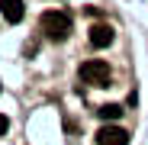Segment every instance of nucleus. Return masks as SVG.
Masks as SVG:
<instances>
[{"label":"nucleus","instance_id":"obj_1","mask_svg":"<svg viewBox=\"0 0 148 145\" xmlns=\"http://www.w3.org/2000/svg\"><path fill=\"white\" fill-rule=\"evenodd\" d=\"M77 74H81V81H84V84H90V87H110V81H113L110 65H106V61H100V58L84 61Z\"/></svg>","mask_w":148,"mask_h":145},{"label":"nucleus","instance_id":"obj_2","mask_svg":"<svg viewBox=\"0 0 148 145\" xmlns=\"http://www.w3.org/2000/svg\"><path fill=\"white\" fill-rule=\"evenodd\" d=\"M42 32L52 39V42L68 39V36H71V16H68V13H58V10L42 13Z\"/></svg>","mask_w":148,"mask_h":145},{"label":"nucleus","instance_id":"obj_3","mask_svg":"<svg viewBox=\"0 0 148 145\" xmlns=\"http://www.w3.org/2000/svg\"><path fill=\"white\" fill-rule=\"evenodd\" d=\"M97 145H129V132L119 126H103L97 132Z\"/></svg>","mask_w":148,"mask_h":145},{"label":"nucleus","instance_id":"obj_4","mask_svg":"<svg viewBox=\"0 0 148 145\" xmlns=\"http://www.w3.org/2000/svg\"><path fill=\"white\" fill-rule=\"evenodd\" d=\"M113 39H116V29L110 26V23H97V26L90 29V45L93 48H106Z\"/></svg>","mask_w":148,"mask_h":145},{"label":"nucleus","instance_id":"obj_5","mask_svg":"<svg viewBox=\"0 0 148 145\" xmlns=\"http://www.w3.org/2000/svg\"><path fill=\"white\" fill-rule=\"evenodd\" d=\"M0 13L7 23H19L26 10H23V0H0Z\"/></svg>","mask_w":148,"mask_h":145},{"label":"nucleus","instance_id":"obj_6","mask_svg":"<svg viewBox=\"0 0 148 145\" xmlns=\"http://www.w3.org/2000/svg\"><path fill=\"white\" fill-rule=\"evenodd\" d=\"M97 113H100V119H110V123H113V119L122 116V107H119V103H103Z\"/></svg>","mask_w":148,"mask_h":145},{"label":"nucleus","instance_id":"obj_7","mask_svg":"<svg viewBox=\"0 0 148 145\" xmlns=\"http://www.w3.org/2000/svg\"><path fill=\"white\" fill-rule=\"evenodd\" d=\"M7 129H10V119H7L3 113H0V135H7Z\"/></svg>","mask_w":148,"mask_h":145}]
</instances>
